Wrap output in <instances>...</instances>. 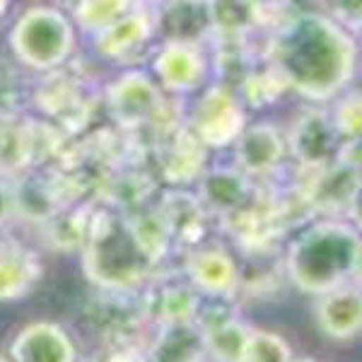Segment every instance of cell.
<instances>
[{"instance_id":"obj_1","label":"cell","mask_w":362,"mask_h":362,"mask_svg":"<svg viewBox=\"0 0 362 362\" xmlns=\"http://www.w3.org/2000/svg\"><path fill=\"white\" fill-rule=\"evenodd\" d=\"M355 44L341 25L324 15H300L280 34L276 68L288 87L321 102L334 97L353 78Z\"/></svg>"},{"instance_id":"obj_2","label":"cell","mask_w":362,"mask_h":362,"mask_svg":"<svg viewBox=\"0 0 362 362\" xmlns=\"http://www.w3.org/2000/svg\"><path fill=\"white\" fill-rule=\"evenodd\" d=\"M360 237L341 223H319L290 244L288 276L300 290L324 295L353 276Z\"/></svg>"},{"instance_id":"obj_3","label":"cell","mask_w":362,"mask_h":362,"mask_svg":"<svg viewBox=\"0 0 362 362\" xmlns=\"http://www.w3.org/2000/svg\"><path fill=\"white\" fill-rule=\"evenodd\" d=\"M155 264L143 254L128 220L112 210L90 218L83 242V271L102 290H133Z\"/></svg>"},{"instance_id":"obj_4","label":"cell","mask_w":362,"mask_h":362,"mask_svg":"<svg viewBox=\"0 0 362 362\" xmlns=\"http://www.w3.org/2000/svg\"><path fill=\"white\" fill-rule=\"evenodd\" d=\"M75 29L58 8L34 5L10 29V49L17 61L34 70H54L73 54Z\"/></svg>"},{"instance_id":"obj_5","label":"cell","mask_w":362,"mask_h":362,"mask_svg":"<svg viewBox=\"0 0 362 362\" xmlns=\"http://www.w3.org/2000/svg\"><path fill=\"white\" fill-rule=\"evenodd\" d=\"M247 128V116L230 87H210L194 112V136L206 148H225Z\"/></svg>"},{"instance_id":"obj_6","label":"cell","mask_w":362,"mask_h":362,"mask_svg":"<svg viewBox=\"0 0 362 362\" xmlns=\"http://www.w3.org/2000/svg\"><path fill=\"white\" fill-rule=\"evenodd\" d=\"M196 329L201 331L203 350L218 362H244L251 331L223 305L198 309Z\"/></svg>"},{"instance_id":"obj_7","label":"cell","mask_w":362,"mask_h":362,"mask_svg":"<svg viewBox=\"0 0 362 362\" xmlns=\"http://www.w3.org/2000/svg\"><path fill=\"white\" fill-rule=\"evenodd\" d=\"M107 102L116 124L136 128L155 114L162 99L157 85L148 75L140 73V70H131V73H124L119 80L109 85Z\"/></svg>"},{"instance_id":"obj_8","label":"cell","mask_w":362,"mask_h":362,"mask_svg":"<svg viewBox=\"0 0 362 362\" xmlns=\"http://www.w3.org/2000/svg\"><path fill=\"white\" fill-rule=\"evenodd\" d=\"M206 56L196 42L167 39L153 58V70L160 85L169 92H191L206 78Z\"/></svg>"},{"instance_id":"obj_9","label":"cell","mask_w":362,"mask_h":362,"mask_svg":"<svg viewBox=\"0 0 362 362\" xmlns=\"http://www.w3.org/2000/svg\"><path fill=\"white\" fill-rule=\"evenodd\" d=\"M13 362H75L73 338L54 321H32L15 336L10 348Z\"/></svg>"},{"instance_id":"obj_10","label":"cell","mask_w":362,"mask_h":362,"mask_svg":"<svg viewBox=\"0 0 362 362\" xmlns=\"http://www.w3.org/2000/svg\"><path fill=\"white\" fill-rule=\"evenodd\" d=\"M44 266L32 247L15 237L0 239V302L27 297L42 280Z\"/></svg>"},{"instance_id":"obj_11","label":"cell","mask_w":362,"mask_h":362,"mask_svg":"<svg viewBox=\"0 0 362 362\" xmlns=\"http://www.w3.org/2000/svg\"><path fill=\"white\" fill-rule=\"evenodd\" d=\"M186 276L198 293L227 297L239 285V268L225 249H196L186 261Z\"/></svg>"},{"instance_id":"obj_12","label":"cell","mask_w":362,"mask_h":362,"mask_svg":"<svg viewBox=\"0 0 362 362\" xmlns=\"http://www.w3.org/2000/svg\"><path fill=\"white\" fill-rule=\"evenodd\" d=\"M319 329L334 341H350L362 331V290L334 288L317 305Z\"/></svg>"},{"instance_id":"obj_13","label":"cell","mask_w":362,"mask_h":362,"mask_svg":"<svg viewBox=\"0 0 362 362\" xmlns=\"http://www.w3.org/2000/svg\"><path fill=\"white\" fill-rule=\"evenodd\" d=\"M237 162L244 174H268L280 165L285 155V143L278 128L271 124H256L239 133Z\"/></svg>"},{"instance_id":"obj_14","label":"cell","mask_w":362,"mask_h":362,"mask_svg":"<svg viewBox=\"0 0 362 362\" xmlns=\"http://www.w3.org/2000/svg\"><path fill=\"white\" fill-rule=\"evenodd\" d=\"M203 353V338L196 324H167L160 326L143 350V362H198Z\"/></svg>"},{"instance_id":"obj_15","label":"cell","mask_w":362,"mask_h":362,"mask_svg":"<svg viewBox=\"0 0 362 362\" xmlns=\"http://www.w3.org/2000/svg\"><path fill=\"white\" fill-rule=\"evenodd\" d=\"M153 37V22L148 13H126L114 25L97 32L95 49L99 56L109 58V61H121L138 46H143Z\"/></svg>"},{"instance_id":"obj_16","label":"cell","mask_w":362,"mask_h":362,"mask_svg":"<svg viewBox=\"0 0 362 362\" xmlns=\"http://www.w3.org/2000/svg\"><path fill=\"white\" fill-rule=\"evenodd\" d=\"M145 309H148V319L155 321L157 326L194 324L201 309V300L194 285L174 283L165 285L155 297H150L145 302Z\"/></svg>"},{"instance_id":"obj_17","label":"cell","mask_w":362,"mask_h":362,"mask_svg":"<svg viewBox=\"0 0 362 362\" xmlns=\"http://www.w3.org/2000/svg\"><path fill=\"white\" fill-rule=\"evenodd\" d=\"M160 215L165 218L172 239L194 244L201 239L203 227H206V213H203V201L186 191H169L160 206Z\"/></svg>"},{"instance_id":"obj_18","label":"cell","mask_w":362,"mask_h":362,"mask_svg":"<svg viewBox=\"0 0 362 362\" xmlns=\"http://www.w3.org/2000/svg\"><path fill=\"white\" fill-rule=\"evenodd\" d=\"M201 201L220 213H239L249 201V181L244 172L215 169L203 179Z\"/></svg>"},{"instance_id":"obj_19","label":"cell","mask_w":362,"mask_h":362,"mask_svg":"<svg viewBox=\"0 0 362 362\" xmlns=\"http://www.w3.org/2000/svg\"><path fill=\"white\" fill-rule=\"evenodd\" d=\"M290 143H293V153L300 157V162H305V165H321L334 153L336 131L324 116L309 114L305 119H300V124L295 126Z\"/></svg>"},{"instance_id":"obj_20","label":"cell","mask_w":362,"mask_h":362,"mask_svg":"<svg viewBox=\"0 0 362 362\" xmlns=\"http://www.w3.org/2000/svg\"><path fill=\"white\" fill-rule=\"evenodd\" d=\"M162 25H165V34L169 39L196 42L210 25L208 3H201V0H177V3H172L167 8Z\"/></svg>"},{"instance_id":"obj_21","label":"cell","mask_w":362,"mask_h":362,"mask_svg":"<svg viewBox=\"0 0 362 362\" xmlns=\"http://www.w3.org/2000/svg\"><path fill=\"white\" fill-rule=\"evenodd\" d=\"M34 133L13 119L0 116V174H15L32 162Z\"/></svg>"},{"instance_id":"obj_22","label":"cell","mask_w":362,"mask_h":362,"mask_svg":"<svg viewBox=\"0 0 362 362\" xmlns=\"http://www.w3.org/2000/svg\"><path fill=\"white\" fill-rule=\"evenodd\" d=\"M128 227H131L133 237H136L138 247L143 249V254L148 256L153 264L165 259L172 235H169V227L165 223V218L160 215V210L155 213H138L133 218H126Z\"/></svg>"},{"instance_id":"obj_23","label":"cell","mask_w":362,"mask_h":362,"mask_svg":"<svg viewBox=\"0 0 362 362\" xmlns=\"http://www.w3.org/2000/svg\"><path fill=\"white\" fill-rule=\"evenodd\" d=\"M203 148L206 145L196 136L181 133L165 162L167 181H172V184H186V181L196 179V174L203 167Z\"/></svg>"},{"instance_id":"obj_24","label":"cell","mask_w":362,"mask_h":362,"mask_svg":"<svg viewBox=\"0 0 362 362\" xmlns=\"http://www.w3.org/2000/svg\"><path fill=\"white\" fill-rule=\"evenodd\" d=\"M126 13H131V0H78L73 17L80 29L97 34Z\"/></svg>"},{"instance_id":"obj_25","label":"cell","mask_w":362,"mask_h":362,"mask_svg":"<svg viewBox=\"0 0 362 362\" xmlns=\"http://www.w3.org/2000/svg\"><path fill=\"white\" fill-rule=\"evenodd\" d=\"M210 25L225 34L244 32L254 20V5L247 0H210L208 3Z\"/></svg>"},{"instance_id":"obj_26","label":"cell","mask_w":362,"mask_h":362,"mask_svg":"<svg viewBox=\"0 0 362 362\" xmlns=\"http://www.w3.org/2000/svg\"><path fill=\"white\" fill-rule=\"evenodd\" d=\"M244 362H293V353L280 336L268 331H251Z\"/></svg>"},{"instance_id":"obj_27","label":"cell","mask_w":362,"mask_h":362,"mask_svg":"<svg viewBox=\"0 0 362 362\" xmlns=\"http://www.w3.org/2000/svg\"><path fill=\"white\" fill-rule=\"evenodd\" d=\"M285 87H288V83H285L283 73H280L278 68H271V70H266V73L249 75L247 83H244V90H247V97L251 99V104H259V107L261 104H271Z\"/></svg>"},{"instance_id":"obj_28","label":"cell","mask_w":362,"mask_h":362,"mask_svg":"<svg viewBox=\"0 0 362 362\" xmlns=\"http://www.w3.org/2000/svg\"><path fill=\"white\" fill-rule=\"evenodd\" d=\"M336 128L350 138L362 136V97H348L346 102L338 107Z\"/></svg>"},{"instance_id":"obj_29","label":"cell","mask_w":362,"mask_h":362,"mask_svg":"<svg viewBox=\"0 0 362 362\" xmlns=\"http://www.w3.org/2000/svg\"><path fill=\"white\" fill-rule=\"evenodd\" d=\"M87 362H143L140 346H107Z\"/></svg>"},{"instance_id":"obj_30","label":"cell","mask_w":362,"mask_h":362,"mask_svg":"<svg viewBox=\"0 0 362 362\" xmlns=\"http://www.w3.org/2000/svg\"><path fill=\"white\" fill-rule=\"evenodd\" d=\"M15 213H17V189L5 179H0V230H3L5 223Z\"/></svg>"},{"instance_id":"obj_31","label":"cell","mask_w":362,"mask_h":362,"mask_svg":"<svg viewBox=\"0 0 362 362\" xmlns=\"http://www.w3.org/2000/svg\"><path fill=\"white\" fill-rule=\"evenodd\" d=\"M350 208H353L355 220H358L360 227H362V181H360V186H358V189H355L353 198H350Z\"/></svg>"},{"instance_id":"obj_32","label":"cell","mask_w":362,"mask_h":362,"mask_svg":"<svg viewBox=\"0 0 362 362\" xmlns=\"http://www.w3.org/2000/svg\"><path fill=\"white\" fill-rule=\"evenodd\" d=\"M338 8L350 15H362V0H338Z\"/></svg>"},{"instance_id":"obj_33","label":"cell","mask_w":362,"mask_h":362,"mask_svg":"<svg viewBox=\"0 0 362 362\" xmlns=\"http://www.w3.org/2000/svg\"><path fill=\"white\" fill-rule=\"evenodd\" d=\"M8 5H10V0H0V17L5 15V10H8Z\"/></svg>"},{"instance_id":"obj_34","label":"cell","mask_w":362,"mask_h":362,"mask_svg":"<svg viewBox=\"0 0 362 362\" xmlns=\"http://www.w3.org/2000/svg\"><path fill=\"white\" fill-rule=\"evenodd\" d=\"M249 5H256V3H261V0H247Z\"/></svg>"},{"instance_id":"obj_35","label":"cell","mask_w":362,"mask_h":362,"mask_svg":"<svg viewBox=\"0 0 362 362\" xmlns=\"http://www.w3.org/2000/svg\"><path fill=\"white\" fill-rule=\"evenodd\" d=\"M293 362H314V360H309V358H305V360H293Z\"/></svg>"},{"instance_id":"obj_36","label":"cell","mask_w":362,"mask_h":362,"mask_svg":"<svg viewBox=\"0 0 362 362\" xmlns=\"http://www.w3.org/2000/svg\"><path fill=\"white\" fill-rule=\"evenodd\" d=\"M0 362H13V360H8V358H3V355H0Z\"/></svg>"}]
</instances>
